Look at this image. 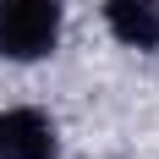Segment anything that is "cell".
I'll return each mask as SVG.
<instances>
[{
  "label": "cell",
  "instance_id": "6da1fadb",
  "mask_svg": "<svg viewBox=\"0 0 159 159\" xmlns=\"http://www.w3.org/2000/svg\"><path fill=\"white\" fill-rule=\"evenodd\" d=\"M61 0H0V61H44L61 44Z\"/></svg>",
  "mask_w": 159,
  "mask_h": 159
},
{
  "label": "cell",
  "instance_id": "7a4b0ae2",
  "mask_svg": "<svg viewBox=\"0 0 159 159\" xmlns=\"http://www.w3.org/2000/svg\"><path fill=\"white\" fill-rule=\"evenodd\" d=\"M0 159H61V137L44 110H0Z\"/></svg>",
  "mask_w": 159,
  "mask_h": 159
},
{
  "label": "cell",
  "instance_id": "3957f363",
  "mask_svg": "<svg viewBox=\"0 0 159 159\" xmlns=\"http://www.w3.org/2000/svg\"><path fill=\"white\" fill-rule=\"evenodd\" d=\"M104 22L121 44L159 49V0H104Z\"/></svg>",
  "mask_w": 159,
  "mask_h": 159
}]
</instances>
